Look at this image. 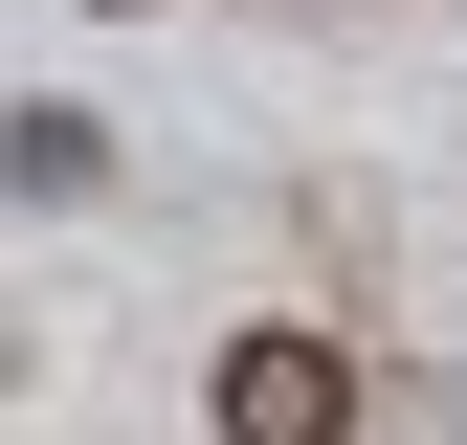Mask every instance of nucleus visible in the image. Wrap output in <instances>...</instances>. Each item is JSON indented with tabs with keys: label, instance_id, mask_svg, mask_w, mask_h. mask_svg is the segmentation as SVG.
<instances>
[{
	"label": "nucleus",
	"instance_id": "2",
	"mask_svg": "<svg viewBox=\"0 0 467 445\" xmlns=\"http://www.w3.org/2000/svg\"><path fill=\"white\" fill-rule=\"evenodd\" d=\"M0 179H23V201H89L111 134H89V111H0Z\"/></svg>",
	"mask_w": 467,
	"mask_h": 445
},
{
	"label": "nucleus",
	"instance_id": "1",
	"mask_svg": "<svg viewBox=\"0 0 467 445\" xmlns=\"http://www.w3.org/2000/svg\"><path fill=\"white\" fill-rule=\"evenodd\" d=\"M334 423H357V357H334L312 312L223 334V445H334Z\"/></svg>",
	"mask_w": 467,
	"mask_h": 445
}]
</instances>
